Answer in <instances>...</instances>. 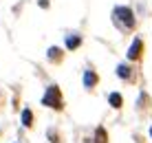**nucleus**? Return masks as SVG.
<instances>
[{
    "mask_svg": "<svg viewBox=\"0 0 152 143\" xmlns=\"http://www.w3.org/2000/svg\"><path fill=\"white\" fill-rule=\"evenodd\" d=\"M42 104L49 106V108L53 110H62V93L57 86H49L44 93V97H42Z\"/></svg>",
    "mask_w": 152,
    "mask_h": 143,
    "instance_id": "obj_1",
    "label": "nucleus"
},
{
    "mask_svg": "<svg viewBox=\"0 0 152 143\" xmlns=\"http://www.w3.org/2000/svg\"><path fill=\"white\" fill-rule=\"evenodd\" d=\"M115 22H119L124 29H132L134 26V15L128 7H117L115 9Z\"/></svg>",
    "mask_w": 152,
    "mask_h": 143,
    "instance_id": "obj_2",
    "label": "nucleus"
},
{
    "mask_svg": "<svg viewBox=\"0 0 152 143\" xmlns=\"http://www.w3.org/2000/svg\"><path fill=\"white\" fill-rule=\"evenodd\" d=\"M141 49H143V42H141L139 38L130 44V51H128V60H137V57L141 55Z\"/></svg>",
    "mask_w": 152,
    "mask_h": 143,
    "instance_id": "obj_3",
    "label": "nucleus"
},
{
    "mask_svg": "<svg viewBox=\"0 0 152 143\" xmlns=\"http://www.w3.org/2000/svg\"><path fill=\"white\" fill-rule=\"evenodd\" d=\"M95 84H97L95 71H86V73H84V86H86V88H93Z\"/></svg>",
    "mask_w": 152,
    "mask_h": 143,
    "instance_id": "obj_4",
    "label": "nucleus"
},
{
    "mask_svg": "<svg viewBox=\"0 0 152 143\" xmlns=\"http://www.w3.org/2000/svg\"><path fill=\"white\" fill-rule=\"evenodd\" d=\"M108 101H110L113 108H121V104H124V97L119 93H110L108 95Z\"/></svg>",
    "mask_w": 152,
    "mask_h": 143,
    "instance_id": "obj_5",
    "label": "nucleus"
},
{
    "mask_svg": "<svg viewBox=\"0 0 152 143\" xmlns=\"http://www.w3.org/2000/svg\"><path fill=\"white\" fill-rule=\"evenodd\" d=\"M22 125H27V128H31L33 125V112L27 108V110H22Z\"/></svg>",
    "mask_w": 152,
    "mask_h": 143,
    "instance_id": "obj_6",
    "label": "nucleus"
},
{
    "mask_svg": "<svg viewBox=\"0 0 152 143\" xmlns=\"http://www.w3.org/2000/svg\"><path fill=\"white\" fill-rule=\"evenodd\" d=\"M49 60H51V62H60V60H62V51L57 49V46L49 49Z\"/></svg>",
    "mask_w": 152,
    "mask_h": 143,
    "instance_id": "obj_7",
    "label": "nucleus"
},
{
    "mask_svg": "<svg viewBox=\"0 0 152 143\" xmlns=\"http://www.w3.org/2000/svg\"><path fill=\"white\" fill-rule=\"evenodd\" d=\"M95 143H106V130H104L102 125L95 130Z\"/></svg>",
    "mask_w": 152,
    "mask_h": 143,
    "instance_id": "obj_8",
    "label": "nucleus"
},
{
    "mask_svg": "<svg viewBox=\"0 0 152 143\" xmlns=\"http://www.w3.org/2000/svg\"><path fill=\"white\" fill-rule=\"evenodd\" d=\"M117 75H119V77H124V79H130V68L126 66V64L117 66Z\"/></svg>",
    "mask_w": 152,
    "mask_h": 143,
    "instance_id": "obj_9",
    "label": "nucleus"
},
{
    "mask_svg": "<svg viewBox=\"0 0 152 143\" xmlns=\"http://www.w3.org/2000/svg\"><path fill=\"white\" fill-rule=\"evenodd\" d=\"M80 42H82V35H73V38H69L66 46H69V49H77V46H80Z\"/></svg>",
    "mask_w": 152,
    "mask_h": 143,
    "instance_id": "obj_10",
    "label": "nucleus"
},
{
    "mask_svg": "<svg viewBox=\"0 0 152 143\" xmlns=\"http://www.w3.org/2000/svg\"><path fill=\"white\" fill-rule=\"evenodd\" d=\"M49 136H51V141H53V143H60V141H57V134H55V130H51V132H49Z\"/></svg>",
    "mask_w": 152,
    "mask_h": 143,
    "instance_id": "obj_11",
    "label": "nucleus"
},
{
    "mask_svg": "<svg viewBox=\"0 0 152 143\" xmlns=\"http://www.w3.org/2000/svg\"><path fill=\"white\" fill-rule=\"evenodd\" d=\"M40 7H49V0H40Z\"/></svg>",
    "mask_w": 152,
    "mask_h": 143,
    "instance_id": "obj_12",
    "label": "nucleus"
},
{
    "mask_svg": "<svg viewBox=\"0 0 152 143\" xmlns=\"http://www.w3.org/2000/svg\"><path fill=\"white\" fill-rule=\"evenodd\" d=\"M150 136H152V128H150Z\"/></svg>",
    "mask_w": 152,
    "mask_h": 143,
    "instance_id": "obj_13",
    "label": "nucleus"
}]
</instances>
